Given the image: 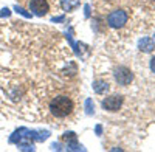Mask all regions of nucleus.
<instances>
[{
  "instance_id": "1",
  "label": "nucleus",
  "mask_w": 155,
  "mask_h": 152,
  "mask_svg": "<svg viewBox=\"0 0 155 152\" xmlns=\"http://www.w3.org/2000/svg\"><path fill=\"white\" fill-rule=\"evenodd\" d=\"M50 110L58 118H65L73 112V101L68 96H56L50 103Z\"/></svg>"
},
{
  "instance_id": "2",
  "label": "nucleus",
  "mask_w": 155,
  "mask_h": 152,
  "mask_svg": "<svg viewBox=\"0 0 155 152\" xmlns=\"http://www.w3.org/2000/svg\"><path fill=\"white\" fill-rule=\"evenodd\" d=\"M107 23L112 28H123L127 23V12L123 11V9L112 11L109 14V17H107Z\"/></svg>"
},
{
  "instance_id": "3",
  "label": "nucleus",
  "mask_w": 155,
  "mask_h": 152,
  "mask_svg": "<svg viewBox=\"0 0 155 152\" xmlns=\"http://www.w3.org/2000/svg\"><path fill=\"white\" fill-rule=\"evenodd\" d=\"M115 79L120 85H129L134 81V73L127 67H118L115 70Z\"/></svg>"
},
{
  "instance_id": "4",
  "label": "nucleus",
  "mask_w": 155,
  "mask_h": 152,
  "mask_svg": "<svg viewBox=\"0 0 155 152\" xmlns=\"http://www.w3.org/2000/svg\"><path fill=\"white\" fill-rule=\"evenodd\" d=\"M123 96L121 95H112V96H107L104 101H102V107L109 112H118L123 106Z\"/></svg>"
},
{
  "instance_id": "5",
  "label": "nucleus",
  "mask_w": 155,
  "mask_h": 152,
  "mask_svg": "<svg viewBox=\"0 0 155 152\" xmlns=\"http://www.w3.org/2000/svg\"><path fill=\"white\" fill-rule=\"evenodd\" d=\"M30 9L33 11V14L42 17V16H45L48 12L50 6H48L47 0H31L30 2Z\"/></svg>"
},
{
  "instance_id": "6",
  "label": "nucleus",
  "mask_w": 155,
  "mask_h": 152,
  "mask_svg": "<svg viewBox=\"0 0 155 152\" xmlns=\"http://www.w3.org/2000/svg\"><path fill=\"white\" fill-rule=\"evenodd\" d=\"M64 140L67 141V146L70 150H84V147L78 143V138L74 132H65L64 134Z\"/></svg>"
},
{
  "instance_id": "7",
  "label": "nucleus",
  "mask_w": 155,
  "mask_h": 152,
  "mask_svg": "<svg viewBox=\"0 0 155 152\" xmlns=\"http://www.w3.org/2000/svg\"><path fill=\"white\" fill-rule=\"evenodd\" d=\"M138 48L141 50L143 53H150L152 50L155 48V42L152 41V37H143L138 44Z\"/></svg>"
},
{
  "instance_id": "8",
  "label": "nucleus",
  "mask_w": 155,
  "mask_h": 152,
  "mask_svg": "<svg viewBox=\"0 0 155 152\" xmlns=\"http://www.w3.org/2000/svg\"><path fill=\"white\" fill-rule=\"evenodd\" d=\"M93 90H95V93L102 95V93L109 92V84H107L106 81H102V79H96V81L93 82Z\"/></svg>"
},
{
  "instance_id": "9",
  "label": "nucleus",
  "mask_w": 155,
  "mask_h": 152,
  "mask_svg": "<svg viewBox=\"0 0 155 152\" xmlns=\"http://www.w3.org/2000/svg\"><path fill=\"white\" fill-rule=\"evenodd\" d=\"M79 5V0H62V8L65 11H70Z\"/></svg>"
},
{
  "instance_id": "10",
  "label": "nucleus",
  "mask_w": 155,
  "mask_h": 152,
  "mask_svg": "<svg viewBox=\"0 0 155 152\" xmlns=\"http://www.w3.org/2000/svg\"><path fill=\"white\" fill-rule=\"evenodd\" d=\"M85 110H87L88 115H92V113L95 112V106H93V103H92V99H90V98L85 101Z\"/></svg>"
},
{
  "instance_id": "11",
  "label": "nucleus",
  "mask_w": 155,
  "mask_h": 152,
  "mask_svg": "<svg viewBox=\"0 0 155 152\" xmlns=\"http://www.w3.org/2000/svg\"><path fill=\"white\" fill-rule=\"evenodd\" d=\"M150 70H152V73H155V56L150 59Z\"/></svg>"
},
{
  "instance_id": "12",
  "label": "nucleus",
  "mask_w": 155,
  "mask_h": 152,
  "mask_svg": "<svg viewBox=\"0 0 155 152\" xmlns=\"http://www.w3.org/2000/svg\"><path fill=\"white\" fill-rule=\"evenodd\" d=\"M16 9H17V11H19V12H20V14H23V16H27V17H30V14H27V12H25V11H23V9H22V8H19V6H17V8H16Z\"/></svg>"
},
{
  "instance_id": "13",
  "label": "nucleus",
  "mask_w": 155,
  "mask_h": 152,
  "mask_svg": "<svg viewBox=\"0 0 155 152\" xmlns=\"http://www.w3.org/2000/svg\"><path fill=\"white\" fill-rule=\"evenodd\" d=\"M2 16H9V9H2Z\"/></svg>"
},
{
  "instance_id": "14",
  "label": "nucleus",
  "mask_w": 155,
  "mask_h": 152,
  "mask_svg": "<svg viewBox=\"0 0 155 152\" xmlns=\"http://www.w3.org/2000/svg\"><path fill=\"white\" fill-rule=\"evenodd\" d=\"M101 131H102V127H101V126H98V127H96V134H101Z\"/></svg>"
}]
</instances>
